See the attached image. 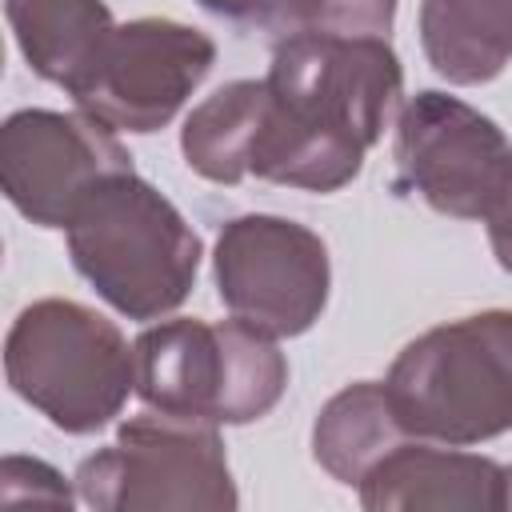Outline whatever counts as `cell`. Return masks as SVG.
Listing matches in <instances>:
<instances>
[{"instance_id":"obj_1","label":"cell","mask_w":512,"mask_h":512,"mask_svg":"<svg viewBox=\"0 0 512 512\" xmlns=\"http://www.w3.org/2000/svg\"><path fill=\"white\" fill-rule=\"evenodd\" d=\"M248 172L284 188L340 192L400 108L404 68L384 36H280Z\"/></svg>"},{"instance_id":"obj_2","label":"cell","mask_w":512,"mask_h":512,"mask_svg":"<svg viewBox=\"0 0 512 512\" xmlns=\"http://www.w3.org/2000/svg\"><path fill=\"white\" fill-rule=\"evenodd\" d=\"M64 232L72 268L128 320H160L196 288L200 236L136 168L96 180Z\"/></svg>"},{"instance_id":"obj_3","label":"cell","mask_w":512,"mask_h":512,"mask_svg":"<svg viewBox=\"0 0 512 512\" xmlns=\"http://www.w3.org/2000/svg\"><path fill=\"white\" fill-rule=\"evenodd\" d=\"M384 388L408 436L468 448L512 432V308L420 332L396 352Z\"/></svg>"},{"instance_id":"obj_4","label":"cell","mask_w":512,"mask_h":512,"mask_svg":"<svg viewBox=\"0 0 512 512\" xmlns=\"http://www.w3.org/2000/svg\"><path fill=\"white\" fill-rule=\"evenodd\" d=\"M8 388L68 436L108 428L136 392V348L96 308L32 300L4 340Z\"/></svg>"},{"instance_id":"obj_5","label":"cell","mask_w":512,"mask_h":512,"mask_svg":"<svg viewBox=\"0 0 512 512\" xmlns=\"http://www.w3.org/2000/svg\"><path fill=\"white\" fill-rule=\"evenodd\" d=\"M136 396L144 408L212 424H252L288 388L276 336L244 320L176 316L136 336Z\"/></svg>"},{"instance_id":"obj_6","label":"cell","mask_w":512,"mask_h":512,"mask_svg":"<svg viewBox=\"0 0 512 512\" xmlns=\"http://www.w3.org/2000/svg\"><path fill=\"white\" fill-rule=\"evenodd\" d=\"M76 496L96 512H232L240 504L220 424L160 408L128 416L108 448L80 460Z\"/></svg>"},{"instance_id":"obj_7","label":"cell","mask_w":512,"mask_h":512,"mask_svg":"<svg viewBox=\"0 0 512 512\" xmlns=\"http://www.w3.org/2000/svg\"><path fill=\"white\" fill-rule=\"evenodd\" d=\"M212 280L220 304L236 320L284 340L320 320L332 288V264L312 228L288 216L248 212L220 228Z\"/></svg>"},{"instance_id":"obj_8","label":"cell","mask_w":512,"mask_h":512,"mask_svg":"<svg viewBox=\"0 0 512 512\" xmlns=\"http://www.w3.org/2000/svg\"><path fill=\"white\" fill-rule=\"evenodd\" d=\"M216 64V44L180 20H128L104 40L92 68L68 88L76 108L112 132H160Z\"/></svg>"},{"instance_id":"obj_9","label":"cell","mask_w":512,"mask_h":512,"mask_svg":"<svg viewBox=\"0 0 512 512\" xmlns=\"http://www.w3.org/2000/svg\"><path fill=\"white\" fill-rule=\"evenodd\" d=\"M396 188L456 220H484L508 168V136L460 96L424 88L396 112Z\"/></svg>"},{"instance_id":"obj_10","label":"cell","mask_w":512,"mask_h":512,"mask_svg":"<svg viewBox=\"0 0 512 512\" xmlns=\"http://www.w3.org/2000/svg\"><path fill=\"white\" fill-rule=\"evenodd\" d=\"M124 168H132L128 148L84 112L20 108L0 128V188L40 228H68L84 192Z\"/></svg>"},{"instance_id":"obj_11","label":"cell","mask_w":512,"mask_h":512,"mask_svg":"<svg viewBox=\"0 0 512 512\" xmlns=\"http://www.w3.org/2000/svg\"><path fill=\"white\" fill-rule=\"evenodd\" d=\"M368 512H416V508H460L500 512L504 508V464L460 444L400 440L376 468L356 484Z\"/></svg>"},{"instance_id":"obj_12","label":"cell","mask_w":512,"mask_h":512,"mask_svg":"<svg viewBox=\"0 0 512 512\" xmlns=\"http://www.w3.org/2000/svg\"><path fill=\"white\" fill-rule=\"evenodd\" d=\"M4 16L28 68L64 92L92 68L116 28L104 0H4Z\"/></svg>"},{"instance_id":"obj_13","label":"cell","mask_w":512,"mask_h":512,"mask_svg":"<svg viewBox=\"0 0 512 512\" xmlns=\"http://www.w3.org/2000/svg\"><path fill=\"white\" fill-rule=\"evenodd\" d=\"M420 44L448 84H488L512 60V0H424Z\"/></svg>"},{"instance_id":"obj_14","label":"cell","mask_w":512,"mask_h":512,"mask_svg":"<svg viewBox=\"0 0 512 512\" xmlns=\"http://www.w3.org/2000/svg\"><path fill=\"white\" fill-rule=\"evenodd\" d=\"M408 440L384 380H356L340 388L312 424V460L340 484L356 488L380 456Z\"/></svg>"},{"instance_id":"obj_15","label":"cell","mask_w":512,"mask_h":512,"mask_svg":"<svg viewBox=\"0 0 512 512\" xmlns=\"http://www.w3.org/2000/svg\"><path fill=\"white\" fill-rule=\"evenodd\" d=\"M264 104V80H232L204 96L180 128V152L188 168L212 184H240L244 176H252L248 164L264 120Z\"/></svg>"},{"instance_id":"obj_16","label":"cell","mask_w":512,"mask_h":512,"mask_svg":"<svg viewBox=\"0 0 512 512\" xmlns=\"http://www.w3.org/2000/svg\"><path fill=\"white\" fill-rule=\"evenodd\" d=\"M400 0H276L268 32H328V36H384L392 32Z\"/></svg>"},{"instance_id":"obj_17","label":"cell","mask_w":512,"mask_h":512,"mask_svg":"<svg viewBox=\"0 0 512 512\" xmlns=\"http://www.w3.org/2000/svg\"><path fill=\"white\" fill-rule=\"evenodd\" d=\"M0 500L4 504H56V508H72L80 496L64 484V476L36 460V456H4L0 464Z\"/></svg>"},{"instance_id":"obj_18","label":"cell","mask_w":512,"mask_h":512,"mask_svg":"<svg viewBox=\"0 0 512 512\" xmlns=\"http://www.w3.org/2000/svg\"><path fill=\"white\" fill-rule=\"evenodd\" d=\"M488 224V244H492V256L504 272H512V156H508V168H504V180L492 196V208L484 216Z\"/></svg>"},{"instance_id":"obj_19","label":"cell","mask_w":512,"mask_h":512,"mask_svg":"<svg viewBox=\"0 0 512 512\" xmlns=\"http://www.w3.org/2000/svg\"><path fill=\"white\" fill-rule=\"evenodd\" d=\"M196 4L212 16H224L236 24H260V28H268V20L276 12V0H196Z\"/></svg>"},{"instance_id":"obj_20","label":"cell","mask_w":512,"mask_h":512,"mask_svg":"<svg viewBox=\"0 0 512 512\" xmlns=\"http://www.w3.org/2000/svg\"><path fill=\"white\" fill-rule=\"evenodd\" d=\"M504 508H512V464L504 468Z\"/></svg>"}]
</instances>
